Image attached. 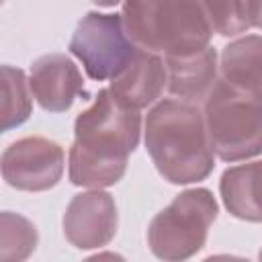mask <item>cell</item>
Wrapping results in <instances>:
<instances>
[{"label": "cell", "mask_w": 262, "mask_h": 262, "mask_svg": "<svg viewBox=\"0 0 262 262\" xmlns=\"http://www.w3.org/2000/svg\"><path fill=\"white\" fill-rule=\"evenodd\" d=\"M250 25L262 31V0H244Z\"/></svg>", "instance_id": "e0dca14e"}, {"label": "cell", "mask_w": 262, "mask_h": 262, "mask_svg": "<svg viewBox=\"0 0 262 262\" xmlns=\"http://www.w3.org/2000/svg\"><path fill=\"white\" fill-rule=\"evenodd\" d=\"M166 86L168 70L162 55L137 45L129 63L115 78H111L108 90L123 104L141 111L156 102Z\"/></svg>", "instance_id": "30bf717a"}, {"label": "cell", "mask_w": 262, "mask_h": 262, "mask_svg": "<svg viewBox=\"0 0 262 262\" xmlns=\"http://www.w3.org/2000/svg\"><path fill=\"white\" fill-rule=\"evenodd\" d=\"M121 16L135 45L164 57L201 51L213 37L196 0H123Z\"/></svg>", "instance_id": "3957f363"}, {"label": "cell", "mask_w": 262, "mask_h": 262, "mask_svg": "<svg viewBox=\"0 0 262 262\" xmlns=\"http://www.w3.org/2000/svg\"><path fill=\"white\" fill-rule=\"evenodd\" d=\"M221 78L242 88H262V35H244L221 49Z\"/></svg>", "instance_id": "4fadbf2b"}, {"label": "cell", "mask_w": 262, "mask_h": 262, "mask_svg": "<svg viewBox=\"0 0 262 262\" xmlns=\"http://www.w3.org/2000/svg\"><path fill=\"white\" fill-rule=\"evenodd\" d=\"M215 156L223 162L262 154V88H242L219 78L203 104Z\"/></svg>", "instance_id": "277c9868"}, {"label": "cell", "mask_w": 262, "mask_h": 262, "mask_svg": "<svg viewBox=\"0 0 262 262\" xmlns=\"http://www.w3.org/2000/svg\"><path fill=\"white\" fill-rule=\"evenodd\" d=\"M145 149L164 180L192 184L215 168L205 115L199 104L180 98L160 100L145 117Z\"/></svg>", "instance_id": "7a4b0ae2"}, {"label": "cell", "mask_w": 262, "mask_h": 262, "mask_svg": "<svg viewBox=\"0 0 262 262\" xmlns=\"http://www.w3.org/2000/svg\"><path fill=\"white\" fill-rule=\"evenodd\" d=\"M31 90L39 106L47 113H66L84 94L80 68L66 53H47L33 61L29 74Z\"/></svg>", "instance_id": "9c48e42d"}, {"label": "cell", "mask_w": 262, "mask_h": 262, "mask_svg": "<svg viewBox=\"0 0 262 262\" xmlns=\"http://www.w3.org/2000/svg\"><path fill=\"white\" fill-rule=\"evenodd\" d=\"M168 70V92L180 100L199 104L205 102L207 94L215 86L217 72V51L209 45L201 51L186 55H168L164 57Z\"/></svg>", "instance_id": "8fae6325"}, {"label": "cell", "mask_w": 262, "mask_h": 262, "mask_svg": "<svg viewBox=\"0 0 262 262\" xmlns=\"http://www.w3.org/2000/svg\"><path fill=\"white\" fill-rule=\"evenodd\" d=\"M141 115L117 100L108 88L98 90L92 104L76 117L70 147V182L86 188L117 184L129 156L139 145Z\"/></svg>", "instance_id": "6da1fadb"}, {"label": "cell", "mask_w": 262, "mask_h": 262, "mask_svg": "<svg viewBox=\"0 0 262 262\" xmlns=\"http://www.w3.org/2000/svg\"><path fill=\"white\" fill-rule=\"evenodd\" d=\"M37 227L23 215L12 211L0 213V258L4 262H20L35 252Z\"/></svg>", "instance_id": "9a60e30c"}, {"label": "cell", "mask_w": 262, "mask_h": 262, "mask_svg": "<svg viewBox=\"0 0 262 262\" xmlns=\"http://www.w3.org/2000/svg\"><path fill=\"white\" fill-rule=\"evenodd\" d=\"M219 205L209 188H188L172 199L147 227V246L160 260H186L203 250Z\"/></svg>", "instance_id": "5b68a950"}, {"label": "cell", "mask_w": 262, "mask_h": 262, "mask_svg": "<svg viewBox=\"0 0 262 262\" xmlns=\"http://www.w3.org/2000/svg\"><path fill=\"white\" fill-rule=\"evenodd\" d=\"M2 131L23 125L33 113V90L20 68L2 66Z\"/></svg>", "instance_id": "5bb4252c"}, {"label": "cell", "mask_w": 262, "mask_h": 262, "mask_svg": "<svg viewBox=\"0 0 262 262\" xmlns=\"http://www.w3.org/2000/svg\"><path fill=\"white\" fill-rule=\"evenodd\" d=\"M219 194L229 215L262 223V160L227 168L219 180Z\"/></svg>", "instance_id": "7c38bea8"}, {"label": "cell", "mask_w": 262, "mask_h": 262, "mask_svg": "<svg viewBox=\"0 0 262 262\" xmlns=\"http://www.w3.org/2000/svg\"><path fill=\"white\" fill-rule=\"evenodd\" d=\"M135 49L137 45L127 33L123 16L98 10L82 16L70 39V53L96 82L115 78L129 63Z\"/></svg>", "instance_id": "8992f818"}, {"label": "cell", "mask_w": 262, "mask_h": 262, "mask_svg": "<svg viewBox=\"0 0 262 262\" xmlns=\"http://www.w3.org/2000/svg\"><path fill=\"white\" fill-rule=\"evenodd\" d=\"M61 225L66 239L74 248H104L115 237L119 225L115 199L100 188L78 192L68 203Z\"/></svg>", "instance_id": "ba28073f"}, {"label": "cell", "mask_w": 262, "mask_h": 262, "mask_svg": "<svg viewBox=\"0 0 262 262\" xmlns=\"http://www.w3.org/2000/svg\"><path fill=\"white\" fill-rule=\"evenodd\" d=\"M207 16L213 33L221 37H235L246 33L252 25L244 0H196Z\"/></svg>", "instance_id": "2e32d148"}, {"label": "cell", "mask_w": 262, "mask_h": 262, "mask_svg": "<svg viewBox=\"0 0 262 262\" xmlns=\"http://www.w3.org/2000/svg\"><path fill=\"white\" fill-rule=\"evenodd\" d=\"M90 2H94L96 6H102V8H111V6L119 4L121 0H90Z\"/></svg>", "instance_id": "ac0fdd59"}, {"label": "cell", "mask_w": 262, "mask_h": 262, "mask_svg": "<svg viewBox=\"0 0 262 262\" xmlns=\"http://www.w3.org/2000/svg\"><path fill=\"white\" fill-rule=\"evenodd\" d=\"M260 260H262V250H260Z\"/></svg>", "instance_id": "d6986e66"}, {"label": "cell", "mask_w": 262, "mask_h": 262, "mask_svg": "<svg viewBox=\"0 0 262 262\" xmlns=\"http://www.w3.org/2000/svg\"><path fill=\"white\" fill-rule=\"evenodd\" d=\"M2 178L8 186L27 192L53 188L66 166L63 147L47 137L29 135L12 141L2 151Z\"/></svg>", "instance_id": "52a82bcc"}]
</instances>
